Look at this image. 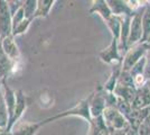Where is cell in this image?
<instances>
[{"mask_svg":"<svg viewBox=\"0 0 150 135\" xmlns=\"http://www.w3.org/2000/svg\"><path fill=\"white\" fill-rule=\"evenodd\" d=\"M127 135H139V132H138V129H130V131L128 132Z\"/></svg>","mask_w":150,"mask_h":135,"instance_id":"17","label":"cell"},{"mask_svg":"<svg viewBox=\"0 0 150 135\" xmlns=\"http://www.w3.org/2000/svg\"><path fill=\"white\" fill-rule=\"evenodd\" d=\"M94 11L96 14H99L104 20H108L112 16L111 9H110V7H109L106 1H94L93 7L91 9V13H94Z\"/></svg>","mask_w":150,"mask_h":135,"instance_id":"10","label":"cell"},{"mask_svg":"<svg viewBox=\"0 0 150 135\" xmlns=\"http://www.w3.org/2000/svg\"><path fill=\"white\" fill-rule=\"evenodd\" d=\"M91 99H92V95H90L88 98H85L84 100H82L81 103L79 104L75 108L71 110H67V111H65V113H63V114H59V115L55 116V117H53V118H48V119H46L44 121V124L46 123H48L52 119H56V118H59V117H64V116L66 115H81L83 117H85L86 119L90 121L91 123V114H90V104H91Z\"/></svg>","mask_w":150,"mask_h":135,"instance_id":"5","label":"cell"},{"mask_svg":"<svg viewBox=\"0 0 150 135\" xmlns=\"http://www.w3.org/2000/svg\"><path fill=\"white\" fill-rule=\"evenodd\" d=\"M1 47H2V50L5 52V54L8 56V59H9L13 63L17 62L19 60L18 47H17V45H16L15 41H13V35H10V36H8V37L2 39V42H1Z\"/></svg>","mask_w":150,"mask_h":135,"instance_id":"8","label":"cell"},{"mask_svg":"<svg viewBox=\"0 0 150 135\" xmlns=\"http://www.w3.org/2000/svg\"><path fill=\"white\" fill-rule=\"evenodd\" d=\"M147 43H150V39H148V42H147Z\"/></svg>","mask_w":150,"mask_h":135,"instance_id":"19","label":"cell"},{"mask_svg":"<svg viewBox=\"0 0 150 135\" xmlns=\"http://www.w3.org/2000/svg\"><path fill=\"white\" fill-rule=\"evenodd\" d=\"M23 8H24V13H25V18L31 20L34 18V15L37 9V1H25L23 5Z\"/></svg>","mask_w":150,"mask_h":135,"instance_id":"14","label":"cell"},{"mask_svg":"<svg viewBox=\"0 0 150 135\" xmlns=\"http://www.w3.org/2000/svg\"><path fill=\"white\" fill-rule=\"evenodd\" d=\"M146 84H147V87H148V88H149V90H150V79H148V80H147Z\"/></svg>","mask_w":150,"mask_h":135,"instance_id":"18","label":"cell"},{"mask_svg":"<svg viewBox=\"0 0 150 135\" xmlns=\"http://www.w3.org/2000/svg\"><path fill=\"white\" fill-rule=\"evenodd\" d=\"M147 47H148L147 43H140L128 49V51L125 53V61L122 62V71L130 72V70L134 66L138 61L146 55Z\"/></svg>","mask_w":150,"mask_h":135,"instance_id":"3","label":"cell"},{"mask_svg":"<svg viewBox=\"0 0 150 135\" xmlns=\"http://www.w3.org/2000/svg\"><path fill=\"white\" fill-rule=\"evenodd\" d=\"M103 117H104V123L108 129L117 131V129H122L130 126L127 123L125 116L114 107H110V106L105 107V109L103 110Z\"/></svg>","mask_w":150,"mask_h":135,"instance_id":"1","label":"cell"},{"mask_svg":"<svg viewBox=\"0 0 150 135\" xmlns=\"http://www.w3.org/2000/svg\"><path fill=\"white\" fill-rule=\"evenodd\" d=\"M29 24H30V19H24L20 24H19L15 29L13 31V36H15V35H19V34H23V33H25L26 31H27V28H28V26H29Z\"/></svg>","mask_w":150,"mask_h":135,"instance_id":"15","label":"cell"},{"mask_svg":"<svg viewBox=\"0 0 150 135\" xmlns=\"http://www.w3.org/2000/svg\"><path fill=\"white\" fill-rule=\"evenodd\" d=\"M9 123V117H8V110L4 99V95L0 92V127H6Z\"/></svg>","mask_w":150,"mask_h":135,"instance_id":"13","label":"cell"},{"mask_svg":"<svg viewBox=\"0 0 150 135\" xmlns=\"http://www.w3.org/2000/svg\"><path fill=\"white\" fill-rule=\"evenodd\" d=\"M149 6H150V5H149Z\"/></svg>","mask_w":150,"mask_h":135,"instance_id":"21","label":"cell"},{"mask_svg":"<svg viewBox=\"0 0 150 135\" xmlns=\"http://www.w3.org/2000/svg\"><path fill=\"white\" fill-rule=\"evenodd\" d=\"M26 107H27V101H26V97L25 95L18 90L16 92V108H15V114H13V121L10 122V124L8 125L7 131H10L11 127L13 126V124H16L17 121L19 119V117L21 116V114L25 111Z\"/></svg>","mask_w":150,"mask_h":135,"instance_id":"9","label":"cell"},{"mask_svg":"<svg viewBox=\"0 0 150 135\" xmlns=\"http://www.w3.org/2000/svg\"><path fill=\"white\" fill-rule=\"evenodd\" d=\"M13 34V16L8 1L0 0V37L4 39Z\"/></svg>","mask_w":150,"mask_h":135,"instance_id":"4","label":"cell"},{"mask_svg":"<svg viewBox=\"0 0 150 135\" xmlns=\"http://www.w3.org/2000/svg\"><path fill=\"white\" fill-rule=\"evenodd\" d=\"M150 39V6L147 5L142 15V39L141 43H147Z\"/></svg>","mask_w":150,"mask_h":135,"instance_id":"11","label":"cell"},{"mask_svg":"<svg viewBox=\"0 0 150 135\" xmlns=\"http://www.w3.org/2000/svg\"><path fill=\"white\" fill-rule=\"evenodd\" d=\"M147 6V5H146ZM146 6L138 10L137 13L131 18V24H130V34L128 39V46H134L141 43L142 39V15L146 9Z\"/></svg>","mask_w":150,"mask_h":135,"instance_id":"2","label":"cell"},{"mask_svg":"<svg viewBox=\"0 0 150 135\" xmlns=\"http://www.w3.org/2000/svg\"><path fill=\"white\" fill-rule=\"evenodd\" d=\"M0 81H1V78H0Z\"/></svg>","mask_w":150,"mask_h":135,"instance_id":"20","label":"cell"},{"mask_svg":"<svg viewBox=\"0 0 150 135\" xmlns=\"http://www.w3.org/2000/svg\"><path fill=\"white\" fill-rule=\"evenodd\" d=\"M100 58L103 62L108 64L112 63H122L121 62V55H120L119 47H118V41L115 39H112V43L109 45V47L100 53Z\"/></svg>","mask_w":150,"mask_h":135,"instance_id":"6","label":"cell"},{"mask_svg":"<svg viewBox=\"0 0 150 135\" xmlns=\"http://www.w3.org/2000/svg\"><path fill=\"white\" fill-rule=\"evenodd\" d=\"M55 1L50 0V1H46V0H40L37 1V9H36V13L34 15V18H37V17H46L48 14L52 6L54 5Z\"/></svg>","mask_w":150,"mask_h":135,"instance_id":"12","label":"cell"},{"mask_svg":"<svg viewBox=\"0 0 150 135\" xmlns=\"http://www.w3.org/2000/svg\"><path fill=\"white\" fill-rule=\"evenodd\" d=\"M147 53H146V59H147V64H146V70H144V77L147 78V80L150 79V43H147Z\"/></svg>","mask_w":150,"mask_h":135,"instance_id":"16","label":"cell"},{"mask_svg":"<svg viewBox=\"0 0 150 135\" xmlns=\"http://www.w3.org/2000/svg\"><path fill=\"white\" fill-rule=\"evenodd\" d=\"M44 123H28V122H17L11 127L13 135H34L39 127H42Z\"/></svg>","mask_w":150,"mask_h":135,"instance_id":"7","label":"cell"}]
</instances>
